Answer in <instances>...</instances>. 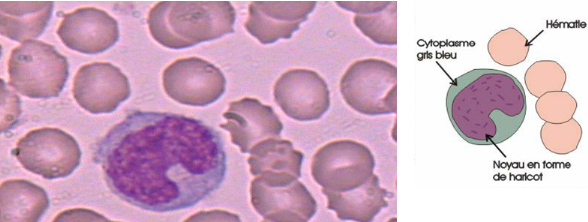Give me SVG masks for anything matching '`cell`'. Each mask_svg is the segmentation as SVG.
<instances>
[{"instance_id": "9c48e42d", "label": "cell", "mask_w": 588, "mask_h": 222, "mask_svg": "<svg viewBox=\"0 0 588 222\" xmlns=\"http://www.w3.org/2000/svg\"><path fill=\"white\" fill-rule=\"evenodd\" d=\"M72 94L77 104L89 113H111L129 98L131 88L118 67L108 62H93L81 66L75 74Z\"/></svg>"}, {"instance_id": "7a4b0ae2", "label": "cell", "mask_w": 588, "mask_h": 222, "mask_svg": "<svg viewBox=\"0 0 588 222\" xmlns=\"http://www.w3.org/2000/svg\"><path fill=\"white\" fill-rule=\"evenodd\" d=\"M446 106L452 125L467 142L501 143L524 121V90L512 75L494 69H475L451 84Z\"/></svg>"}, {"instance_id": "4fadbf2b", "label": "cell", "mask_w": 588, "mask_h": 222, "mask_svg": "<svg viewBox=\"0 0 588 222\" xmlns=\"http://www.w3.org/2000/svg\"><path fill=\"white\" fill-rule=\"evenodd\" d=\"M316 1H251L246 31L262 44L289 39L314 10Z\"/></svg>"}, {"instance_id": "ac0fdd59", "label": "cell", "mask_w": 588, "mask_h": 222, "mask_svg": "<svg viewBox=\"0 0 588 222\" xmlns=\"http://www.w3.org/2000/svg\"><path fill=\"white\" fill-rule=\"evenodd\" d=\"M49 204L46 191L31 181L10 179L1 183V221H39Z\"/></svg>"}, {"instance_id": "2e32d148", "label": "cell", "mask_w": 588, "mask_h": 222, "mask_svg": "<svg viewBox=\"0 0 588 222\" xmlns=\"http://www.w3.org/2000/svg\"><path fill=\"white\" fill-rule=\"evenodd\" d=\"M53 1H1V35L18 42L40 36L48 25Z\"/></svg>"}, {"instance_id": "d6986e66", "label": "cell", "mask_w": 588, "mask_h": 222, "mask_svg": "<svg viewBox=\"0 0 588 222\" xmlns=\"http://www.w3.org/2000/svg\"><path fill=\"white\" fill-rule=\"evenodd\" d=\"M341 8L355 12V26L378 44H396V2L337 1Z\"/></svg>"}, {"instance_id": "ffe728a7", "label": "cell", "mask_w": 588, "mask_h": 222, "mask_svg": "<svg viewBox=\"0 0 588 222\" xmlns=\"http://www.w3.org/2000/svg\"><path fill=\"white\" fill-rule=\"evenodd\" d=\"M536 108L538 115L548 123H563L572 119L576 101L567 92L554 91L542 95Z\"/></svg>"}, {"instance_id": "6da1fadb", "label": "cell", "mask_w": 588, "mask_h": 222, "mask_svg": "<svg viewBox=\"0 0 588 222\" xmlns=\"http://www.w3.org/2000/svg\"><path fill=\"white\" fill-rule=\"evenodd\" d=\"M93 161L113 194L153 212L196 205L221 186L227 170L220 134L170 112L129 114L97 142Z\"/></svg>"}, {"instance_id": "44dd1931", "label": "cell", "mask_w": 588, "mask_h": 222, "mask_svg": "<svg viewBox=\"0 0 588 222\" xmlns=\"http://www.w3.org/2000/svg\"><path fill=\"white\" fill-rule=\"evenodd\" d=\"M1 83L2 102L6 103V109H2V113L6 111V115L2 117L1 131L5 132L15 126L21 113V109L18 96L6 88L3 80H1Z\"/></svg>"}, {"instance_id": "7c38bea8", "label": "cell", "mask_w": 588, "mask_h": 222, "mask_svg": "<svg viewBox=\"0 0 588 222\" xmlns=\"http://www.w3.org/2000/svg\"><path fill=\"white\" fill-rule=\"evenodd\" d=\"M57 35L68 48L84 54H98L119 39L118 22L104 10L83 7L63 14Z\"/></svg>"}, {"instance_id": "9a60e30c", "label": "cell", "mask_w": 588, "mask_h": 222, "mask_svg": "<svg viewBox=\"0 0 588 222\" xmlns=\"http://www.w3.org/2000/svg\"><path fill=\"white\" fill-rule=\"evenodd\" d=\"M249 153L248 164L253 176L268 181L293 180L301 176L304 155L294 149L289 140L267 138L253 146Z\"/></svg>"}, {"instance_id": "8fae6325", "label": "cell", "mask_w": 588, "mask_h": 222, "mask_svg": "<svg viewBox=\"0 0 588 222\" xmlns=\"http://www.w3.org/2000/svg\"><path fill=\"white\" fill-rule=\"evenodd\" d=\"M275 102L290 118L314 121L330 106V92L325 80L315 71L295 68L284 72L273 89Z\"/></svg>"}, {"instance_id": "3957f363", "label": "cell", "mask_w": 588, "mask_h": 222, "mask_svg": "<svg viewBox=\"0 0 588 222\" xmlns=\"http://www.w3.org/2000/svg\"><path fill=\"white\" fill-rule=\"evenodd\" d=\"M229 1H160L148 13L152 37L169 49H184L234 32Z\"/></svg>"}, {"instance_id": "5b68a950", "label": "cell", "mask_w": 588, "mask_h": 222, "mask_svg": "<svg viewBox=\"0 0 588 222\" xmlns=\"http://www.w3.org/2000/svg\"><path fill=\"white\" fill-rule=\"evenodd\" d=\"M397 70L380 59L354 62L340 80V92L345 102L365 115L396 112Z\"/></svg>"}, {"instance_id": "30bf717a", "label": "cell", "mask_w": 588, "mask_h": 222, "mask_svg": "<svg viewBox=\"0 0 588 222\" xmlns=\"http://www.w3.org/2000/svg\"><path fill=\"white\" fill-rule=\"evenodd\" d=\"M250 198L264 221L306 222L317 209L314 197L298 179L270 182L257 176L251 181Z\"/></svg>"}, {"instance_id": "52a82bcc", "label": "cell", "mask_w": 588, "mask_h": 222, "mask_svg": "<svg viewBox=\"0 0 588 222\" xmlns=\"http://www.w3.org/2000/svg\"><path fill=\"white\" fill-rule=\"evenodd\" d=\"M12 155L26 170L52 180L69 176L79 166L81 150L65 131L42 127L19 139Z\"/></svg>"}, {"instance_id": "e0dca14e", "label": "cell", "mask_w": 588, "mask_h": 222, "mask_svg": "<svg viewBox=\"0 0 588 222\" xmlns=\"http://www.w3.org/2000/svg\"><path fill=\"white\" fill-rule=\"evenodd\" d=\"M327 197V208L333 210L340 220L371 221L388 205L387 192L380 187L378 177L373 174L361 186L345 191L322 190Z\"/></svg>"}, {"instance_id": "277c9868", "label": "cell", "mask_w": 588, "mask_h": 222, "mask_svg": "<svg viewBox=\"0 0 588 222\" xmlns=\"http://www.w3.org/2000/svg\"><path fill=\"white\" fill-rule=\"evenodd\" d=\"M9 85L30 98L59 96L68 75L69 64L54 46L39 40L22 43L8 60Z\"/></svg>"}, {"instance_id": "8992f818", "label": "cell", "mask_w": 588, "mask_h": 222, "mask_svg": "<svg viewBox=\"0 0 588 222\" xmlns=\"http://www.w3.org/2000/svg\"><path fill=\"white\" fill-rule=\"evenodd\" d=\"M374 167L375 159L368 147L343 139L318 149L312 159L311 174L322 190L345 192L367 182Z\"/></svg>"}, {"instance_id": "ba28073f", "label": "cell", "mask_w": 588, "mask_h": 222, "mask_svg": "<svg viewBox=\"0 0 588 222\" xmlns=\"http://www.w3.org/2000/svg\"><path fill=\"white\" fill-rule=\"evenodd\" d=\"M165 93L183 105L207 106L225 92L226 79L214 64L199 57L180 58L162 75Z\"/></svg>"}, {"instance_id": "5bb4252c", "label": "cell", "mask_w": 588, "mask_h": 222, "mask_svg": "<svg viewBox=\"0 0 588 222\" xmlns=\"http://www.w3.org/2000/svg\"><path fill=\"white\" fill-rule=\"evenodd\" d=\"M225 123L219 126L230 133L231 141L242 153L267 138H277L283 124L274 109L256 98L232 101L223 113Z\"/></svg>"}]
</instances>
